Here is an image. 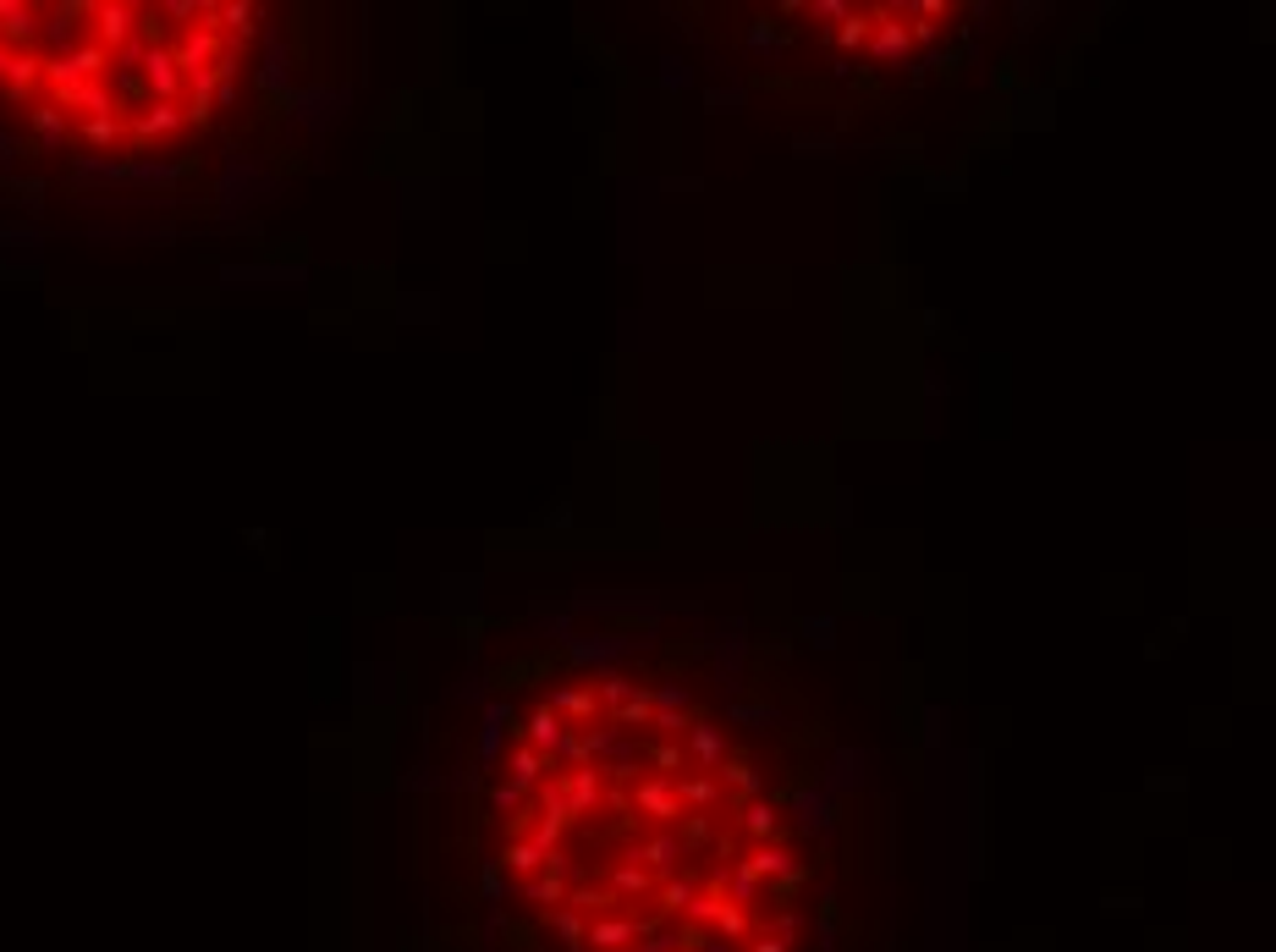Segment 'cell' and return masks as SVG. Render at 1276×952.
Returning <instances> with one entry per match:
<instances>
[{
    "mask_svg": "<svg viewBox=\"0 0 1276 952\" xmlns=\"http://www.w3.org/2000/svg\"><path fill=\"white\" fill-rule=\"evenodd\" d=\"M490 870L550 952H793L809 908L759 754L633 677H583L512 727Z\"/></svg>",
    "mask_w": 1276,
    "mask_h": 952,
    "instance_id": "cell-1",
    "label": "cell"
},
{
    "mask_svg": "<svg viewBox=\"0 0 1276 952\" xmlns=\"http://www.w3.org/2000/svg\"><path fill=\"white\" fill-rule=\"evenodd\" d=\"M248 17L210 0H0V105L50 149H176L232 100Z\"/></svg>",
    "mask_w": 1276,
    "mask_h": 952,
    "instance_id": "cell-2",
    "label": "cell"
}]
</instances>
